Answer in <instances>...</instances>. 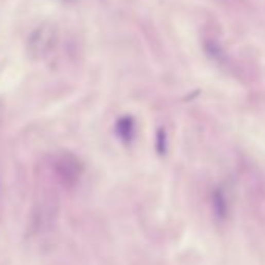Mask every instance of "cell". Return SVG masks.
<instances>
[]
</instances>
